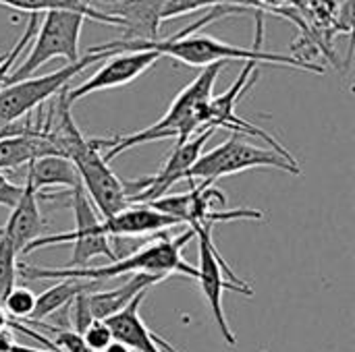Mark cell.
Segmentation results:
<instances>
[{
	"label": "cell",
	"mask_w": 355,
	"mask_h": 352,
	"mask_svg": "<svg viewBox=\"0 0 355 352\" xmlns=\"http://www.w3.org/2000/svg\"><path fill=\"white\" fill-rule=\"evenodd\" d=\"M166 278L156 276V274H133L123 286L114 288V290H92L85 293V303H87V311L92 315V319H106L110 315H114L116 311H121L135 295H139L146 288H152L154 284L162 282Z\"/></svg>",
	"instance_id": "cell-15"
},
{
	"label": "cell",
	"mask_w": 355,
	"mask_h": 352,
	"mask_svg": "<svg viewBox=\"0 0 355 352\" xmlns=\"http://www.w3.org/2000/svg\"><path fill=\"white\" fill-rule=\"evenodd\" d=\"M320 2L327 6V10H329L331 15H335V12H337V8H339L343 2H347V0H320Z\"/></svg>",
	"instance_id": "cell-25"
},
{
	"label": "cell",
	"mask_w": 355,
	"mask_h": 352,
	"mask_svg": "<svg viewBox=\"0 0 355 352\" xmlns=\"http://www.w3.org/2000/svg\"><path fill=\"white\" fill-rule=\"evenodd\" d=\"M102 352H133V349L127 346V344L121 342V340H110V342L104 346V351Z\"/></svg>",
	"instance_id": "cell-24"
},
{
	"label": "cell",
	"mask_w": 355,
	"mask_h": 352,
	"mask_svg": "<svg viewBox=\"0 0 355 352\" xmlns=\"http://www.w3.org/2000/svg\"><path fill=\"white\" fill-rule=\"evenodd\" d=\"M160 58H162V54L156 50H137L131 54H112V58L106 64H102L87 81H83L81 85L69 87L67 100L73 104V102L89 95V93L127 85V83L135 81L139 75H144L146 71H150L152 64H156Z\"/></svg>",
	"instance_id": "cell-11"
},
{
	"label": "cell",
	"mask_w": 355,
	"mask_h": 352,
	"mask_svg": "<svg viewBox=\"0 0 355 352\" xmlns=\"http://www.w3.org/2000/svg\"><path fill=\"white\" fill-rule=\"evenodd\" d=\"M212 224H204V226H193L196 230V239H198V276L196 280L200 282V288L204 293V299L210 305L212 317L225 338V342L229 346H235V334L227 322L225 315V307H223V295L225 290H233V293H241L245 297H252L254 290L250 284L241 282L233 270L227 266V261L220 257L214 241H212Z\"/></svg>",
	"instance_id": "cell-9"
},
{
	"label": "cell",
	"mask_w": 355,
	"mask_h": 352,
	"mask_svg": "<svg viewBox=\"0 0 355 352\" xmlns=\"http://www.w3.org/2000/svg\"><path fill=\"white\" fill-rule=\"evenodd\" d=\"M212 6H243V8H260L258 0H164L160 10V21L177 19L181 15L200 10V8H212Z\"/></svg>",
	"instance_id": "cell-19"
},
{
	"label": "cell",
	"mask_w": 355,
	"mask_h": 352,
	"mask_svg": "<svg viewBox=\"0 0 355 352\" xmlns=\"http://www.w3.org/2000/svg\"><path fill=\"white\" fill-rule=\"evenodd\" d=\"M173 226H181V220L148 203H129L121 212L102 220V228L108 237H141L162 232Z\"/></svg>",
	"instance_id": "cell-13"
},
{
	"label": "cell",
	"mask_w": 355,
	"mask_h": 352,
	"mask_svg": "<svg viewBox=\"0 0 355 352\" xmlns=\"http://www.w3.org/2000/svg\"><path fill=\"white\" fill-rule=\"evenodd\" d=\"M227 62H212L206 64L202 68V73L173 100L171 108L166 110V114L154 122L152 127L125 135V137H112V139H92V143L106 154H102V158L106 162H110L112 158H116L123 151H129L131 147L144 145V143H152L158 139H177L179 143H185L193 133L206 129L204 124V116H206V106L208 100L212 98L214 91V83L218 79V75L223 73V66Z\"/></svg>",
	"instance_id": "cell-3"
},
{
	"label": "cell",
	"mask_w": 355,
	"mask_h": 352,
	"mask_svg": "<svg viewBox=\"0 0 355 352\" xmlns=\"http://www.w3.org/2000/svg\"><path fill=\"white\" fill-rule=\"evenodd\" d=\"M214 131H216L214 127H206V129L198 131L196 137H189L185 143H179L156 174L123 183L129 203H150V201L166 195L175 183L185 180L187 170L200 158V154L204 151V145L210 141Z\"/></svg>",
	"instance_id": "cell-10"
},
{
	"label": "cell",
	"mask_w": 355,
	"mask_h": 352,
	"mask_svg": "<svg viewBox=\"0 0 355 352\" xmlns=\"http://www.w3.org/2000/svg\"><path fill=\"white\" fill-rule=\"evenodd\" d=\"M92 0H0V6H8L15 10H25V12H46V10H56V8H67V10H77L85 19L89 17L92 21L106 23L112 27H119V21L114 17H106L89 6Z\"/></svg>",
	"instance_id": "cell-18"
},
{
	"label": "cell",
	"mask_w": 355,
	"mask_h": 352,
	"mask_svg": "<svg viewBox=\"0 0 355 352\" xmlns=\"http://www.w3.org/2000/svg\"><path fill=\"white\" fill-rule=\"evenodd\" d=\"M71 207L75 216V230L73 232H60V234H42L35 241H31L21 253L27 255L31 251L50 247V245H62L73 243V255L67 268H85L94 257H106L108 261L116 259V253L110 247L108 234L102 228V218L96 214V210L89 203V197L83 191V185H77L71 191Z\"/></svg>",
	"instance_id": "cell-8"
},
{
	"label": "cell",
	"mask_w": 355,
	"mask_h": 352,
	"mask_svg": "<svg viewBox=\"0 0 355 352\" xmlns=\"http://www.w3.org/2000/svg\"><path fill=\"white\" fill-rule=\"evenodd\" d=\"M83 21L85 17L77 10H46L42 25H37V31L33 35V46L29 48L27 58L21 64L12 66L4 83H15L31 77L52 58H67L69 62H75L79 58V37Z\"/></svg>",
	"instance_id": "cell-6"
},
{
	"label": "cell",
	"mask_w": 355,
	"mask_h": 352,
	"mask_svg": "<svg viewBox=\"0 0 355 352\" xmlns=\"http://www.w3.org/2000/svg\"><path fill=\"white\" fill-rule=\"evenodd\" d=\"M248 8L243 6H212L206 10V15H202L196 23H191L189 27L181 29L179 33L164 37V39H114L108 44H100L89 48L87 52H110V54H119V52H137V50H156L162 56H171L181 60L183 64L189 66H206L212 62H229V60H256V62H272V64H285L297 71H308L314 75H324V66L322 64H314L306 58L293 56V54H272V52H264L260 48L262 44V35H264V12H258V21H256V44L254 48H237L231 44H225L216 37L198 33L191 35L196 31H200L202 27L231 17V15H241Z\"/></svg>",
	"instance_id": "cell-1"
},
{
	"label": "cell",
	"mask_w": 355,
	"mask_h": 352,
	"mask_svg": "<svg viewBox=\"0 0 355 352\" xmlns=\"http://www.w3.org/2000/svg\"><path fill=\"white\" fill-rule=\"evenodd\" d=\"M81 336H83L85 344H87L94 352H102L104 351V346H106L110 340H114L112 330L108 328V324H106L104 319H94V322L81 332Z\"/></svg>",
	"instance_id": "cell-22"
},
{
	"label": "cell",
	"mask_w": 355,
	"mask_h": 352,
	"mask_svg": "<svg viewBox=\"0 0 355 352\" xmlns=\"http://www.w3.org/2000/svg\"><path fill=\"white\" fill-rule=\"evenodd\" d=\"M245 137L248 135L233 133L218 147H214L206 154H200V158L187 170L185 178H189V180L202 178L208 183H216L223 176H231V174H237V172H243L250 168H277V170L291 172L295 176L302 174L297 160H289L275 149L256 147V145L248 143Z\"/></svg>",
	"instance_id": "cell-5"
},
{
	"label": "cell",
	"mask_w": 355,
	"mask_h": 352,
	"mask_svg": "<svg viewBox=\"0 0 355 352\" xmlns=\"http://www.w3.org/2000/svg\"><path fill=\"white\" fill-rule=\"evenodd\" d=\"M23 193V185L12 183L2 170H0V205L4 207H12L17 203V199Z\"/></svg>",
	"instance_id": "cell-23"
},
{
	"label": "cell",
	"mask_w": 355,
	"mask_h": 352,
	"mask_svg": "<svg viewBox=\"0 0 355 352\" xmlns=\"http://www.w3.org/2000/svg\"><path fill=\"white\" fill-rule=\"evenodd\" d=\"M148 290L150 288L135 295L121 311L106 317L104 322L112 330L114 340L125 342L127 346L133 349V352H177L171 344H166L156 334H152V330L146 326V322L139 315V309H141V303H144Z\"/></svg>",
	"instance_id": "cell-12"
},
{
	"label": "cell",
	"mask_w": 355,
	"mask_h": 352,
	"mask_svg": "<svg viewBox=\"0 0 355 352\" xmlns=\"http://www.w3.org/2000/svg\"><path fill=\"white\" fill-rule=\"evenodd\" d=\"M110 56V52H87L85 56H79L75 62L48 75L25 77L15 83H4L0 87V129L27 116L31 110H35L52 95H56L60 89H64L73 81V77Z\"/></svg>",
	"instance_id": "cell-7"
},
{
	"label": "cell",
	"mask_w": 355,
	"mask_h": 352,
	"mask_svg": "<svg viewBox=\"0 0 355 352\" xmlns=\"http://www.w3.org/2000/svg\"><path fill=\"white\" fill-rule=\"evenodd\" d=\"M196 239V230L189 228L185 230L181 237L171 239L168 234L158 232V239L154 243H150L148 247L133 251L131 255L123 257V259H114L108 266H98V268H60V270H52V268H35V266H19V276H23L25 280H60V278H83V280H110V278H119V276H127V274H156L162 278H168L173 274H181L187 278L198 276V270L193 266H189L183 259V247Z\"/></svg>",
	"instance_id": "cell-4"
},
{
	"label": "cell",
	"mask_w": 355,
	"mask_h": 352,
	"mask_svg": "<svg viewBox=\"0 0 355 352\" xmlns=\"http://www.w3.org/2000/svg\"><path fill=\"white\" fill-rule=\"evenodd\" d=\"M17 255L19 253H17L15 245L4 234H0V305L4 301V297L17 284V276H19Z\"/></svg>",
	"instance_id": "cell-20"
},
{
	"label": "cell",
	"mask_w": 355,
	"mask_h": 352,
	"mask_svg": "<svg viewBox=\"0 0 355 352\" xmlns=\"http://www.w3.org/2000/svg\"><path fill=\"white\" fill-rule=\"evenodd\" d=\"M102 282L100 280H83V278H60L58 284L50 286L44 290L40 297H35V309L31 313V322H42L60 309H64L77 295L81 293H92L100 290Z\"/></svg>",
	"instance_id": "cell-17"
},
{
	"label": "cell",
	"mask_w": 355,
	"mask_h": 352,
	"mask_svg": "<svg viewBox=\"0 0 355 352\" xmlns=\"http://www.w3.org/2000/svg\"><path fill=\"white\" fill-rule=\"evenodd\" d=\"M25 178L33 185L37 193H42L48 187H62L73 191L77 185H81L75 164L64 156H42L29 162Z\"/></svg>",
	"instance_id": "cell-16"
},
{
	"label": "cell",
	"mask_w": 355,
	"mask_h": 352,
	"mask_svg": "<svg viewBox=\"0 0 355 352\" xmlns=\"http://www.w3.org/2000/svg\"><path fill=\"white\" fill-rule=\"evenodd\" d=\"M2 58H4V56H0V62H2Z\"/></svg>",
	"instance_id": "cell-27"
},
{
	"label": "cell",
	"mask_w": 355,
	"mask_h": 352,
	"mask_svg": "<svg viewBox=\"0 0 355 352\" xmlns=\"http://www.w3.org/2000/svg\"><path fill=\"white\" fill-rule=\"evenodd\" d=\"M67 89L69 85L58 91V102L52 104L50 137L58 154L75 164L85 195L92 199L94 207L104 220L129 205V199L123 180H119L110 170L108 162L102 158V151L92 143V139H85L75 124L71 116V102L67 100Z\"/></svg>",
	"instance_id": "cell-2"
},
{
	"label": "cell",
	"mask_w": 355,
	"mask_h": 352,
	"mask_svg": "<svg viewBox=\"0 0 355 352\" xmlns=\"http://www.w3.org/2000/svg\"><path fill=\"white\" fill-rule=\"evenodd\" d=\"M37 199H40L37 191L25 178L23 193L17 199V203L10 207V216H8L6 224L0 228V234H4L15 245L17 253H21L31 241L42 237L46 230V220L40 212Z\"/></svg>",
	"instance_id": "cell-14"
},
{
	"label": "cell",
	"mask_w": 355,
	"mask_h": 352,
	"mask_svg": "<svg viewBox=\"0 0 355 352\" xmlns=\"http://www.w3.org/2000/svg\"><path fill=\"white\" fill-rule=\"evenodd\" d=\"M2 309L17 322L29 319L35 309V295L25 286H12V290L2 301Z\"/></svg>",
	"instance_id": "cell-21"
},
{
	"label": "cell",
	"mask_w": 355,
	"mask_h": 352,
	"mask_svg": "<svg viewBox=\"0 0 355 352\" xmlns=\"http://www.w3.org/2000/svg\"><path fill=\"white\" fill-rule=\"evenodd\" d=\"M8 315H6V311L2 309V305H0V332L4 330V328H8Z\"/></svg>",
	"instance_id": "cell-26"
}]
</instances>
